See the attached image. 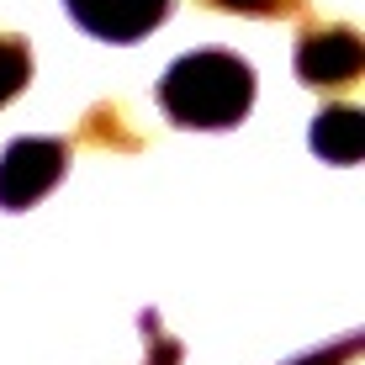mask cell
<instances>
[{"instance_id":"cell-3","label":"cell","mask_w":365,"mask_h":365,"mask_svg":"<svg viewBox=\"0 0 365 365\" xmlns=\"http://www.w3.org/2000/svg\"><path fill=\"white\" fill-rule=\"evenodd\" d=\"M360 69H365V43L344 21H323V27H307L297 37V74L312 91H344L360 80Z\"/></svg>"},{"instance_id":"cell-9","label":"cell","mask_w":365,"mask_h":365,"mask_svg":"<svg viewBox=\"0 0 365 365\" xmlns=\"http://www.w3.org/2000/svg\"><path fill=\"white\" fill-rule=\"evenodd\" d=\"M207 6L228 16H297L307 0H207Z\"/></svg>"},{"instance_id":"cell-10","label":"cell","mask_w":365,"mask_h":365,"mask_svg":"<svg viewBox=\"0 0 365 365\" xmlns=\"http://www.w3.org/2000/svg\"><path fill=\"white\" fill-rule=\"evenodd\" d=\"M360 334H344V339H339V344H329V349H312V355H302V360H292V365H349V360H355L360 355Z\"/></svg>"},{"instance_id":"cell-4","label":"cell","mask_w":365,"mask_h":365,"mask_svg":"<svg viewBox=\"0 0 365 365\" xmlns=\"http://www.w3.org/2000/svg\"><path fill=\"white\" fill-rule=\"evenodd\" d=\"M64 11L101 43H138L175 11V0H64Z\"/></svg>"},{"instance_id":"cell-8","label":"cell","mask_w":365,"mask_h":365,"mask_svg":"<svg viewBox=\"0 0 365 365\" xmlns=\"http://www.w3.org/2000/svg\"><path fill=\"white\" fill-rule=\"evenodd\" d=\"M143 365H180V344H175V339L165 334V323H159V312H143Z\"/></svg>"},{"instance_id":"cell-5","label":"cell","mask_w":365,"mask_h":365,"mask_svg":"<svg viewBox=\"0 0 365 365\" xmlns=\"http://www.w3.org/2000/svg\"><path fill=\"white\" fill-rule=\"evenodd\" d=\"M312 154L329 165H355L365 154V111L360 106H323L312 117Z\"/></svg>"},{"instance_id":"cell-7","label":"cell","mask_w":365,"mask_h":365,"mask_svg":"<svg viewBox=\"0 0 365 365\" xmlns=\"http://www.w3.org/2000/svg\"><path fill=\"white\" fill-rule=\"evenodd\" d=\"M32 80V48L27 37L16 32H0V106H6L11 96H21Z\"/></svg>"},{"instance_id":"cell-2","label":"cell","mask_w":365,"mask_h":365,"mask_svg":"<svg viewBox=\"0 0 365 365\" xmlns=\"http://www.w3.org/2000/svg\"><path fill=\"white\" fill-rule=\"evenodd\" d=\"M69 170V138H16L0 154V207L27 212L37 207Z\"/></svg>"},{"instance_id":"cell-6","label":"cell","mask_w":365,"mask_h":365,"mask_svg":"<svg viewBox=\"0 0 365 365\" xmlns=\"http://www.w3.org/2000/svg\"><path fill=\"white\" fill-rule=\"evenodd\" d=\"M80 143L91 148H117V154H138L143 148V133L128 122V106L122 101H101L80 117Z\"/></svg>"},{"instance_id":"cell-1","label":"cell","mask_w":365,"mask_h":365,"mask_svg":"<svg viewBox=\"0 0 365 365\" xmlns=\"http://www.w3.org/2000/svg\"><path fill=\"white\" fill-rule=\"evenodd\" d=\"M159 106L175 128H191V133L238 128L255 106V69L228 48L180 53L159 80Z\"/></svg>"}]
</instances>
